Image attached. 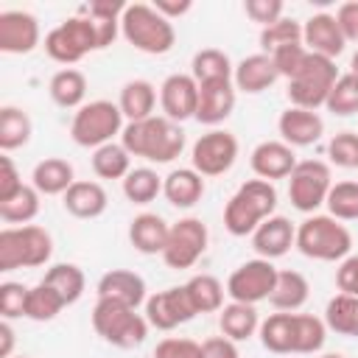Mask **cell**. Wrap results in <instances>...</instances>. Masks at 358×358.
<instances>
[{
	"mask_svg": "<svg viewBox=\"0 0 358 358\" xmlns=\"http://www.w3.org/2000/svg\"><path fill=\"white\" fill-rule=\"evenodd\" d=\"M67 305L62 302V296L48 285V282H36L28 288V296H25V319L31 322H53Z\"/></svg>",
	"mask_w": 358,
	"mask_h": 358,
	"instance_id": "43",
	"label": "cell"
},
{
	"mask_svg": "<svg viewBox=\"0 0 358 358\" xmlns=\"http://www.w3.org/2000/svg\"><path fill=\"white\" fill-rule=\"evenodd\" d=\"M25 296H28V285L14 280L0 282V316L8 322L25 316Z\"/></svg>",
	"mask_w": 358,
	"mask_h": 358,
	"instance_id": "48",
	"label": "cell"
},
{
	"mask_svg": "<svg viewBox=\"0 0 358 358\" xmlns=\"http://www.w3.org/2000/svg\"><path fill=\"white\" fill-rule=\"evenodd\" d=\"M336 81H338L336 62L327 56H319V53H308L302 70L288 81L285 95H288L291 106L316 112L319 106L327 103V95H330Z\"/></svg>",
	"mask_w": 358,
	"mask_h": 358,
	"instance_id": "9",
	"label": "cell"
},
{
	"mask_svg": "<svg viewBox=\"0 0 358 358\" xmlns=\"http://www.w3.org/2000/svg\"><path fill=\"white\" fill-rule=\"evenodd\" d=\"M310 296V282L302 271H294V268H285V271H277V282H274V291L268 296V302L274 305V310H285V313H296Z\"/></svg>",
	"mask_w": 358,
	"mask_h": 358,
	"instance_id": "31",
	"label": "cell"
},
{
	"mask_svg": "<svg viewBox=\"0 0 358 358\" xmlns=\"http://www.w3.org/2000/svg\"><path fill=\"white\" fill-rule=\"evenodd\" d=\"M296 249L319 263H341L352 255V232L333 215L313 213L296 227Z\"/></svg>",
	"mask_w": 358,
	"mask_h": 358,
	"instance_id": "4",
	"label": "cell"
},
{
	"mask_svg": "<svg viewBox=\"0 0 358 358\" xmlns=\"http://www.w3.org/2000/svg\"><path fill=\"white\" fill-rule=\"evenodd\" d=\"M131 171V154L120 143H106L92 151V173L98 179H126Z\"/></svg>",
	"mask_w": 358,
	"mask_h": 358,
	"instance_id": "41",
	"label": "cell"
},
{
	"mask_svg": "<svg viewBox=\"0 0 358 358\" xmlns=\"http://www.w3.org/2000/svg\"><path fill=\"white\" fill-rule=\"evenodd\" d=\"M235 101H238V90L232 81L201 84L199 87V109H196L193 120H199L201 126L218 129L235 112Z\"/></svg>",
	"mask_w": 358,
	"mask_h": 358,
	"instance_id": "21",
	"label": "cell"
},
{
	"mask_svg": "<svg viewBox=\"0 0 358 358\" xmlns=\"http://www.w3.org/2000/svg\"><path fill=\"white\" fill-rule=\"evenodd\" d=\"M288 45H302V22H296L294 17H282L274 25L260 28V48H263V53L271 56L274 50L288 48Z\"/></svg>",
	"mask_w": 358,
	"mask_h": 358,
	"instance_id": "45",
	"label": "cell"
},
{
	"mask_svg": "<svg viewBox=\"0 0 358 358\" xmlns=\"http://www.w3.org/2000/svg\"><path fill=\"white\" fill-rule=\"evenodd\" d=\"M123 112L117 103L98 98L84 103L81 109H76L73 120H70V137L76 145L81 148H101L106 143H115V134L123 131Z\"/></svg>",
	"mask_w": 358,
	"mask_h": 358,
	"instance_id": "7",
	"label": "cell"
},
{
	"mask_svg": "<svg viewBox=\"0 0 358 358\" xmlns=\"http://www.w3.org/2000/svg\"><path fill=\"white\" fill-rule=\"evenodd\" d=\"M235 64L232 59L218 48H201L190 62V76L196 84H213V81H232Z\"/></svg>",
	"mask_w": 358,
	"mask_h": 358,
	"instance_id": "34",
	"label": "cell"
},
{
	"mask_svg": "<svg viewBox=\"0 0 358 358\" xmlns=\"http://www.w3.org/2000/svg\"><path fill=\"white\" fill-rule=\"evenodd\" d=\"M73 182H76V171L62 157H45L31 171V185L42 196H64Z\"/></svg>",
	"mask_w": 358,
	"mask_h": 358,
	"instance_id": "27",
	"label": "cell"
},
{
	"mask_svg": "<svg viewBox=\"0 0 358 358\" xmlns=\"http://www.w3.org/2000/svg\"><path fill=\"white\" fill-rule=\"evenodd\" d=\"M327 341L324 319L313 313H294V355H313Z\"/></svg>",
	"mask_w": 358,
	"mask_h": 358,
	"instance_id": "40",
	"label": "cell"
},
{
	"mask_svg": "<svg viewBox=\"0 0 358 358\" xmlns=\"http://www.w3.org/2000/svg\"><path fill=\"white\" fill-rule=\"evenodd\" d=\"M207 243H210V232L201 218H196V215L179 218L176 224H171V235H168L162 260L168 268H176V271L193 268L201 260V255L207 252Z\"/></svg>",
	"mask_w": 358,
	"mask_h": 358,
	"instance_id": "11",
	"label": "cell"
},
{
	"mask_svg": "<svg viewBox=\"0 0 358 358\" xmlns=\"http://www.w3.org/2000/svg\"><path fill=\"white\" fill-rule=\"evenodd\" d=\"M243 11H246V17L252 22H257L260 28H266V25H274L277 20H282L285 6H282V0H246L243 3Z\"/></svg>",
	"mask_w": 358,
	"mask_h": 358,
	"instance_id": "51",
	"label": "cell"
},
{
	"mask_svg": "<svg viewBox=\"0 0 358 358\" xmlns=\"http://www.w3.org/2000/svg\"><path fill=\"white\" fill-rule=\"evenodd\" d=\"M277 210V187L266 179H246L224 207V227L235 238H252V232Z\"/></svg>",
	"mask_w": 358,
	"mask_h": 358,
	"instance_id": "2",
	"label": "cell"
},
{
	"mask_svg": "<svg viewBox=\"0 0 358 358\" xmlns=\"http://www.w3.org/2000/svg\"><path fill=\"white\" fill-rule=\"evenodd\" d=\"M204 176L193 168H173L165 179H162V196L168 199V204L179 207V210H190L201 201L204 196Z\"/></svg>",
	"mask_w": 358,
	"mask_h": 358,
	"instance_id": "26",
	"label": "cell"
},
{
	"mask_svg": "<svg viewBox=\"0 0 358 358\" xmlns=\"http://www.w3.org/2000/svg\"><path fill=\"white\" fill-rule=\"evenodd\" d=\"M350 73L352 76H358V50L352 53V59H350Z\"/></svg>",
	"mask_w": 358,
	"mask_h": 358,
	"instance_id": "58",
	"label": "cell"
},
{
	"mask_svg": "<svg viewBox=\"0 0 358 358\" xmlns=\"http://www.w3.org/2000/svg\"><path fill=\"white\" fill-rule=\"evenodd\" d=\"M151 358H201V344L185 336H168L154 347Z\"/></svg>",
	"mask_w": 358,
	"mask_h": 358,
	"instance_id": "50",
	"label": "cell"
},
{
	"mask_svg": "<svg viewBox=\"0 0 358 358\" xmlns=\"http://www.w3.org/2000/svg\"><path fill=\"white\" fill-rule=\"evenodd\" d=\"M117 106L123 112V117L129 123H137V120H145V117H154V106H157V87L145 78H131L120 87V98H117Z\"/></svg>",
	"mask_w": 358,
	"mask_h": 358,
	"instance_id": "28",
	"label": "cell"
},
{
	"mask_svg": "<svg viewBox=\"0 0 358 358\" xmlns=\"http://www.w3.org/2000/svg\"><path fill=\"white\" fill-rule=\"evenodd\" d=\"M330 187H333V171L322 159H299L288 176V199L294 210L305 215H313L327 201Z\"/></svg>",
	"mask_w": 358,
	"mask_h": 358,
	"instance_id": "10",
	"label": "cell"
},
{
	"mask_svg": "<svg viewBox=\"0 0 358 358\" xmlns=\"http://www.w3.org/2000/svg\"><path fill=\"white\" fill-rule=\"evenodd\" d=\"M322 358H344L341 352H327V355H322Z\"/></svg>",
	"mask_w": 358,
	"mask_h": 358,
	"instance_id": "59",
	"label": "cell"
},
{
	"mask_svg": "<svg viewBox=\"0 0 358 358\" xmlns=\"http://www.w3.org/2000/svg\"><path fill=\"white\" fill-rule=\"evenodd\" d=\"M277 266L271 260H263V257H255V260H246L241 263L229 280H227V296L229 302H246V305H257L263 299L271 296L274 291V282H277Z\"/></svg>",
	"mask_w": 358,
	"mask_h": 358,
	"instance_id": "13",
	"label": "cell"
},
{
	"mask_svg": "<svg viewBox=\"0 0 358 358\" xmlns=\"http://www.w3.org/2000/svg\"><path fill=\"white\" fill-rule=\"evenodd\" d=\"M120 36L140 53L165 56L176 45V28L148 3H126L120 17Z\"/></svg>",
	"mask_w": 358,
	"mask_h": 358,
	"instance_id": "3",
	"label": "cell"
},
{
	"mask_svg": "<svg viewBox=\"0 0 358 358\" xmlns=\"http://www.w3.org/2000/svg\"><path fill=\"white\" fill-rule=\"evenodd\" d=\"M42 42L39 20L31 11H0V50L8 56H28Z\"/></svg>",
	"mask_w": 358,
	"mask_h": 358,
	"instance_id": "15",
	"label": "cell"
},
{
	"mask_svg": "<svg viewBox=\"0 0 358 358\" xmlns=\"http://www.w3.org/2000/svg\"><path fill=\"white\" fill-rule=\"evenodd\" d=\"M42 282H48V285L62 296L64 305L78 302V299L84 296V288H87V277H84V271H81L76 263H53V266L45 271Z\"/></svg>",
	"mask_w": 358,
	"mask_h": 358,
	"instance_id": "37",
	"label": "cell"
},
{
	"mask_svg": "<svg viewBox=\"0 0 358 358\" xmlns=\"http://www.w3.org/2000/svg\"><path fill=\"white\" fill-rule=\"evenodd\" d=\"M238 151H241V145H238V137L232 131L210 129V131H204L193 143V148H190V168L199 171L204 179L207 176H221V173H227L235 165Z\"/></svg>",
	"mask_w": 358,
	"mask_h": 358,
	"instance_id": "12",
	"label": "cell"
},
{
	"mask_svg": "<svg viewBox=\"0 0 358 358\" xmlns=\"http://www.w3.org/2000/svg\"><path fill=\"white\" fill-rule=\"evenodd\" d=\"M218 327H221V336L232 338L235 344L249 341L260 330L257 308L255 305H246V302H227L218 310Z\"/></svg>",
	"mask_w": 358,
	"mask_h": 358,
	"instance_id": "29",
	"label": "cell"
},
{
	"mask_svg": "<svg viewBox=\"0 0 358 358\" xmlns=\"http://www.w3.org/2000/svg\"><path fill=\"white\" fill-rule=\"evenodd\" d=\"M260 344L274 355H294V313L277 310L260 322Z\"/></svg>",
	"mask_w": 358,
	"mask_h": 358,
	"instance_id": "32",
	"label": "cell"
},
{
	"mask_svg": "<svg viewBox=\"0 0 358 358\" xmlns=\"http://www.w3.org/2000/svg\"><path fill=\"white\" fill-rule=\"evenodd\" d=\"M92 50H101L98 31H95V22L84 11L76 17H67L64 22H59L56 28L45 34V53L64 67L78 64Z\"/></svg>",
	"mask_w": 358,
	"mask_h": 358,
	"instance_id": "8",
	"label": "cell"
},
{
	"mask_svg": "<svg viewBox=\"0 0 358 358\" xmlns=\"http://www.w3.org/2000/svg\"><path fill=\"white\" fill-rule=\"evenodd\" d=\"M201 358H241L238 344L227 336H210L201 341Z\"/></svg>",
	"mask_w": 358,
	"mask_h": 358,
	"instance_id": "55",
	"label": "cell"
},
{
	"mask_svg": "<svg viewBox=\"0 0 358 358\" xmlns=\"http://www.w3.org/2000/svg\"><path fill=\"white\" fill-rule=\"evenodd\" d=\"M123 8L126 3H117V0H95V3H87L81 11L95 22V31H98V48H109L117 34H120V17H123Z\"/></svg>",
	"mask_w": 358,
	"mask_h": 358,
	"instance_id": "33",
	"label": "cell"
},
{
	"mask_svg": "<svg viewBox=\"0 0 358 358\" xmlns=\"http://www.w3.org/2000/svg\"><path fill=\"white\" fill-rule=\"evenodd\" d=\"M302 45L310 53H319V56H327L336 62V56H341L347 48V39L336 22V14H327V11L310 14L302 22Z\"/></svg>",
	"mask_w": 358,
	"mask_h": 358,
	"instance_id": "18",
	"label": "cell"
},
{
	"mask_svg": "<svg viewBox=\"0 0 358 358\" xmlns=\"http://www.w3.org/2000/svg\"><path fill=\"white\" fill-rule=\"evenodd\" d=\"M31 134H34V123H31L25 109H20V106H3L0 109V151L3 154L28 145Z\"/></svg>",
	"mask_w": 358,
	"mask_h": 358,
	"instance_id": "36",
	"label": "cell"
},
{
	"mask_svg": "<svg viewBox=\"0 0 358 358\" xmlns=\"http://www.w3.org/2000/svg\"><path fill=\"white\" fill-rule=\"evenodd\" d=\"M39 199H42V193L34 185H25L14 196L0 201V218L11 227H25L39 215Z\"/></svg>",
	"mask_w": 358,
	"mask_h": 358,
	"instance_id": "39",
	"label": "cell"
},
{
	"mask_svg": "<svg viewBox=\"0 0 358 358\" xmlns=\"http://www.w3.org/2000/svg\"><path fill=\"white\" fill-rule=\"evenodd\" d=\"M171 235V224L157 213H140L129 224V243L140 255H162Z\"/></svg>",
	"mask_w": 358,
	"mask_h": 358,
	"instance_id": "25",
	"label": "cell"
},
{
	"mask_svg": "<svg viewBox=\"0 0 358 358\" xmlns=\"http://www.w3.org/2000/svg\"><path fill=\"white\" fill-rule=\"evenodd\" d=\"M291 246H296V227L285 215H271L252 232V249L263 260L274 263L277 257L288 255Z\"/></svg>",
	"mask_w": 358,
	"mask_h": 358,
	"instance_id": "20",
	"label": "cell"
},
{
	"mask_svg": "<svg viewBox=\"0 0 358 358\" xmlns=\"http://www.w3.org/2000/svg\"><path fill=\"white\" fill-rule=\"evenodd\" d=\"M324 207H327V215H333L341 224L344 221H358V182L355 179L333 182Z\"/></svg>",
	"mask_w": 358,
	"mask_h": 358,
	"instance_id": "44",
	"label": "cell"
},
{
	"mask_svg": "<svg viewBox=\"0 0 358 358\" xmlns=\"http://www.w3.org/2000/svg\"><path fill=\"white\" fill-rule=\"evenodd\" d=\"M20 187H25L22 185V176H20L17 165H14V159L8 154H3L0 157V201L8 199V196H14Z\"/></svg>",
	"mask_w": 358,
	"mask_h": 358,
	"instance_id": "53",
	"label": "cell"
},
{
	"mask_svg": "<svg viewBox=\"0 0 358 358\" xmlns=\"http://www.w3.org/2000/svg\"><path fill=\"white\" fill-rule=\"evenodd\" d=\"M165 20H176V17H182V14H187L190 8H193V0H154L151 3Z\"/></svg>",
	"mask_w": 358,
	"mask_h": 358,
	"instance_id": "56",
	"label": "cell"
},
{
	"mask_svg": "<svg viewBox=\"0 0 358 358\" xmlns=\"http://www.w3.org/2000/svg\"><path fill=\"white\" fill-rule=\"evenodd\" d=\"M277 131H280V140L288 143L291 148H308V145H313V143L322 140L324 120L319 117V112L288 106L277 117Z\"/></svg>",
	"mask_w": 358,
	"mask_h": 358,
	"instance_id": "19",
	"label": "cell"
},
{
	"mask_svg": "<svg viewBox=\"0 0 358 358\" xmlns=\"http://www.w3.org/2000/svg\"><path fill=\"white\" fill-rule=\"evenodd\" d=\"M277 78H280V73H277L271 56L263 53V50H260V53H252V56H246V59H241V62L235 64V73H232L235 90H238V92H246V95H260V92H266Z\"/></svg>",
	"mask_w": 358,
	"mask_h": 358,
	"instance_id": "24",
	"label": "cell"
},
{
	"mask_svg": "<svg viewBox=\"0 0 358 358\" xmlns=\"http://www.w3.org/2000/svg\"><path fill=\"white\" fill-rule=\"evenodd\" d=\"M336 22H338L344 39L358 45V0L341 3V6L336 8Z\"/></svg>",
	"mask_w": 358,
	"mask_h": 358,
	"instance_id": "54",
	"label": "cell"
},
{
	"mask_svg": "<svg viewBox=\"0 0 358 358\" xmlns=\"http://www.w3.org/2000/svg\"><path fill=\"white\" fill-rule=\"evenodd\" d=\"M95 294H98V299H115V302H123L129 308H140L148 299L145 280L129 268H112V271L101 274Z\"/></svg>",
	"mask_w": 358,
	"mask_h": 358,
	"instance_id": "22",
	"label": "cell"
},
{
	"mask_svg": "<svg viewBox=\"0 0 358 358\" xmlns=\"http://www.w3.org/2000/svg\"><path fill=\"white\" fill-rule=\"evenodd\" d=\"M185 291H187L196 313H218L224 308L227 285L215 274H193L185 282Z\"/></svg>",
	"mask_w": 358,
	"mask_h": 358,
	"instance_id": "35",
	"label": "cell"
},
{
	"mask_svg": "<svg viewBox=\"0 0 358 358\" xmlns=\"http://www.w3.org/2000/svg\"><path fill=\"white\" fill-rule=\"evenodd\" d=\"M324 324L338 336L358 338V296L336 294L324 308Z\"/></svg>",
	"mask_w": 358,
	"mask_h": 358,
	"instance_id": "38",
	"label": "cell"
},
{
	"mask_svg": "<svg viewBox=\"0 0 358 358\" xmlns=\"http://www.w3.org/2000/svg\"><path fill=\"white\" fill-rule=\"evenodd\" d=\"M62 204L64 210L73 215V218H84V221H92V218H101L109 207V193L103 190L101 182H92V179H76L70 185V190L62 196Z\"/></svg>",
	"mask_w": 358,
	"mask_h": 358,
	"instance_id": "23",
	"label": "cell"
},
{
	"mask_svg": "<svg viewBox=\"0 0 358 358\" xmlns=\"http://www.w3.org/2000/svg\"><path fill=\"white\" fill-rule=\"evenodd\" d=\"M17 358H28V355H17Z\"/></svg>",
	"mask_w": 358,
	"mask_h": 358,
	"instance_id": "60",
	"label": "cell"
},
{
	"mask_svg": "<svg viewBox=\"0 0 358 358\" xmlns=\"http://www.w3.org/2000/svg\"><path fill=\"white\" fill-rule=\"evenodd\" d=\"M159 106L162 115L173 123H185L196 117L199 109V84L190 73H171L159 84Z\"/></svg>",
	"mask_w": 358,
	"mask_h": 358,
	"instance_id": "16",
	"label": "cell"
},
{
	"mask_svg": "<svg viewBox=\"0 0 358 358\" xmlns=\"http://www.w3.org/2000/svg\"><path fill=\"white\" fill-rule=\"evenodd\" d=\"M324 109L338 115V117L358 115V76H352V73L338 76V81L333 84V90L327 95Z\"/></svg>",
	"mask_w": 358,
	"mask_h": 358,
	"instance_id": "46",
	"label": "cell"
},
{
	"mask_svg": "<svg viewBox=\"0 0 358 358\" xmlns=\"http://www.w3.org/2000/svg\"><path fill=\"white\" fill-rule=\"evenodd\" d=\"M48 95L62 109H81L87 98V76L76 67H62L50 76Z\"/></svg>",
	"mask_w": 358,
	"mask_h": 358,
	"instance_id": "30",
	"label": "cell"
},
{
	"mask_svg": "<svg viewBox=\"0 0 358 358\" xmlns=\"http://www.w3.org/2000/svg\"><path fill=\"white\" fill-rule=\"evenodd\" d=\"M336 288L338 294H352L358 296V255H350L338 263L336 268Z\"/></svg>",
	"mask_w": 358,
	"mask_h": 358,
	"instance_id": "52",
	"label": "cell"
},
{
	"mask_svg": "<svg viewBox=\"0 0 358 358\" xmlns=\"http://www.w3.org/2000/svg\"><path fill=\"white\" fill-rule=\"evenodd\" d=\"M92 327L106 344L117 350H134L145 341L151 324L145 313H137V308L115 299H98L92 308Z\"/></svg>",
	"mask_w": 358,
	"mask_h": 358,
	"instance_id": "5",
	"label": "cell"
},
{
	"mask_svg": "<svg viewBox=\"0 0 358 358\" xmlns=\"http://www.w3.org/2000/svg\"><path fill=\"white\" fill-rule=\"evenodd\" d=\"M296 151L282 143V140H263L252 148L249 154V165L255 171L257 179L266 182H277V179H288L291 171L296 168Z\"/></svg>",
	"mask_w": 358,
	"mask_h": 358,
	"instance_id": "17",
	"label": "cell"
},
{
	"mask_svg": "<svg viewBox=\"0 0 358 358\" xmlns=\"http://www.w3.org/2000/svg\"><path fill=\"white\" fill-rule=\"evenodd\" d=\"M11 350H14V327L8 319L0 322V358H11Z\"/></svg>",
	"mask_w": 358,
	"mask_h": 358,
	"instance_id": "57",
	"label": "cell"
},
{
	"mask_svg": "<svg viewBox=\"0 0 358 358\" xmlns=\"http://www.w3.org/2000/svg\"><path fill=\"white\" fill-rule=\"evenodd\" d=\"M159 193H162V176L148 165L131 168L123 179V196L131 204H151Z\"/></svg>",
	"mask_w": 358,
	"mask_h": 358,
	"instance_id": "42",
	"label": "cell"
},
{
	"mask_svg": "<svg viewBox=\"0 0 358 358\" xmlns=\"http://www.w3.org/2000/svg\"><path fill=\"white\" fill-rule=\"evenodd\" d=\"M196 308L185 291V285H173L165 291H157L145 299V319L151 327L157 330H173L179 324H187L190 319H196Z\"/></svg>",
	"mask_w": 358,
	"mask_h": 358,
	"instance_id": "14",
	"label": "cell"
},
{
	"mask_svg": "<svg viewBox=\"0 0 358 358\" xmlns=\"http://www.w3.org/2000/svg\"><path fill=\"white\" fill-rule=\"evenodd\" d=\"M185 131L179 123L168 120L165 115H154L137 123H126L120 131V145L131 157H143L154 165H168L185 151Z\"/></svg>",
	"mask_w": 358,
	"mask_h": 358,
	"instance_id": "1",
	"label": "cell"
},
{
	"mask_svg": "<svg viewBox=\"0 0 358 358\" xmlns=\"http://www.w3.org/2000/svg\"><path fill=\"white\" fill-rule=\"evenodd\" d=\"M327 157L336 168L358 171V131H336L327 143Z\"/></svg>",
	"mask_w": 358,
	"mask_h": 358,
	"instance_id": "47",
	"label": "cell"
},
{
	"mask_svg": "<svg viewBox=\"0 0 358 358\" xmlns=\"http://www.w3.org/2000/svg\"><path fill=\"white\" fill-rule=\"evenodd\" d=\"M308 53H310V50H308L305 45H288V48L274 50V53H271V62H274V67H277L280 78L291 81V78L302 70V64H305Z\"/></svg>",
	"mask_w": 358,
	"mask_h": 358,
	"instance_id": "49",
	"label": "cell"
},
{
	"mask_svg": "<svg viewBox=\"0 0 358 358\" xmlns=\"http://www.w3.org/2000/svg\"><path fill=\"white\" fill-rule=\"evenodd\" d=\"M53 255V238L45 227H6L0 229V271L39 268Z\"/></svg>",
	"mask_w": 358,
	"mask_h": 358,
	"instance_id": "6",
	"label": "cell"
}]
</instances>
